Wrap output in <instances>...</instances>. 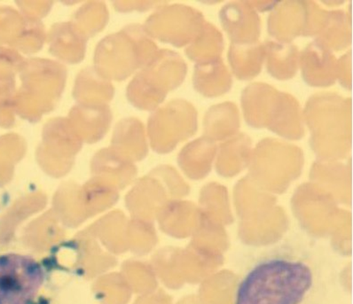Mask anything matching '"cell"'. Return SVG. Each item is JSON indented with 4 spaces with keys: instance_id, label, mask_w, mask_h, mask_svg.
I'll return each instance as SVG.
<instances>
[{
    "instance_id": "obj_1",
    "label": "cell",
    "mask_w": 353,
    "mask_h": 304,
    "mask_svg": "<svg viewBox=\"0 0 353 304\" xmlns=\"http://www.w3.org/2000/svg\"><path fill=\"white\" fill-rule=\"evenodd\" d=\"M314 285L305 261L274 256L256 263L238 285L234 304H302Z\"/></svg>"
}]
</instances>
